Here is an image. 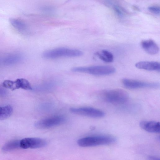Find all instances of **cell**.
I'll return each instance as SVG.
<instances>
[{
    "label": "cell",
    "mask_w": 160,
    "mask_h": 160,
    "mask_svg": "<svg viewBox=\"0 0 160 160\" xmlns=\"http://www.w3.org/2000/svg\"><path fill=\"white\" fill-rule=\"evenodd\" d=\"M100 96L105 101L116 105L123 104L129 99L127 92L119 89L102 91L100 93Z\"/></svg>",
    "instance_id": "obj_1"
},
{
    "label": "cell",
    "mask_w": 160,
    "mask_h": 160,
    "mask_svg": "<svg viewBox=\"0 0 160 160\" xmlns=\"http://www.w3.org/2000/svg\"><path fill=\"white\" fill-rule=\"evenodd\" d=\"M116 140L113 136L107 135L86 137L78 139L77 143L81 147H92L111 144Z\"/></svg>",
    "instance_id": "obj_2"
},
{
    "label": "cell",
    "mask_w": 160,
    "mask_h": 160,
    "mask_svg": "<svg viewBox=\"0 0 160 160\" xmlns=\"http://www.w3.org/2000/svg\"><path fill=\"white\" fill-rule=\"evenodd\" d=\"M71 70L73 72L88 73L95 76H104L114 73L115 68L109 65L92 66L73 67Z\"/></svg>",
    "instance_id": "obj_3"
},
{
    "label": "cell",
    "mask_w": 160,
    "mask_h": 160,
    "mask_svg": "<svg viewBox=\"0 0 160 160\" xmlns=\"http://www.w3.org/2000/svg\"><path fill=\"white\" fill-rule=\"evenodd\" d=\"M82 52L79 50L66 48H59L44 52L43 57L53 59L62 57H76L82 56Z\"/></svg>",
    "instance_id": "obj_4"
},
{
    "label": "cell",
    "mask_w": 160,
    "mask_h": 160,
    "mask_svg": "<svg viewBox=\"0 0 160 160\" xmlns=\"http://www.w3.org/2000/svg\"><path fill=\"white\" fill-rule=\"evenodd\" d=\"M123 85L130 89L143 88H157L159 87L160 84L158 82H148L124 78L122 81Z\"/></svg>",
    "instance_id": "obj_5"
},
{
    "label": "cell",
    "mask_w": 160,
    "mask_h": 160,
    "mask_svg": "<svg viewBox=\"0 0 160 160\" xmlns=\"http://www.w3.org/2000/svg\"><path fill=\"white\" fill-rule=\"evenodd\" d=\"M65 121L64 116L56 115L39 120L35 123V126L39 129H47L62 124Z\"/></svg>",
    "instance_id": "obj_6"
},
{
    "label": "cell",
    "mask_w": 160,
    "mask_h": 160,
    "mask_svg": "<svg viewBox=\"0 0 160 160\" xmlns=\"http://www.w3.org/2000/svg\"><path fill=\"white\" fill-rule=\"evenodd\" d=\"M70 110L75 114L92 118H101L105 115L103 111L90 107L72 108H70Z\"/></svg>",
    "instance_id": "obj_7"
},
{
    "label": "cell",
    "mask_w": 160,
    "mask_h": 160,
    "mask_svg": "<svg viewBox=\"0 0 160 160\" xmlns=\"http://www.w3.org/2000/svg\"><path fill=\"white\" fill-rule=\"evenodd\" d=\"M3 87L14 91L19 88L25 90H31L32 86L27 79L23 78H18L13 81L10 80H5L2 82Z\"/></svg>",
    "instance_id": "obj_8"
},
{
    "label": "cell",
    "mask_w": 160,
    "mask_h": 160,
    "mask_svg": "<svg viewBox=\"0 0 160 160\" xmlns=\"http://www.w3.org/2000/svg\"><path fill=\"white\" fill-rule=\"evenodd\" d=\"M20 147L24 149H35L42 148L47 144L44 139L37 138H27L20 141Z\"/></svg>",
    "instance_id": "obj_9"
},
{
    "label": "cell",
    "mask_w": 160,
    "mask_h": 160,
    "mask_svg": "<svg viewBox=\"0 0 160 160\" xmlns=\"http://www.w3.org/2000/svg\"><path fill=\"white\" fill-rule=\"evenodd\" d=\"M12 27L22 33H26L28 30V26L25 19L21 17L13 18L9 20Z\"/></svg>",
    "instance_id": "obj_10"
},
{
    "label": "cell",
    "mask_w": 160,
    "mask_h": 160,
    "mask_svg": "<svg viewBox=\"0 0 160 160\" xmlns=\"http://www.w3.org/2000/svg\"><path fill=\"white\" fill-rule=\"evenodd\" d=\"M135 66L139 69L147 71L159 72L160 70V64L157 62L140 61L136 63Z\"/></svg>",
    "instance_id": "obj_11"
},
{
    "label": "cell",
    "mask_w": 160,
    "mask_h": 160,
    "mask_svg": "<svg viewBox=\"0 0 160 160\" xmlns=\"http://www.w3.org/2000/svg\"><path fill=\"white\" fill-rule=\"evenodd\" d=\"M139 125L142 128L147 132L151 133H159L160 122L155 121H141Z\"/></svg>",
    "instance_id": "obj_12"
},
{
    "label": "cell",
    "mask_w": 160,
    "mask_h": 160,
    "mask_svg": "<svg viewBox=\"0 0 160 160\" xmlns=\"http://www.w3.org/2000/svg\"><path fill=\"white\" fill-rule=\"evenodd\" d=\"M141 45L144 51L150 54L155 55L159 51L158 46L152 40H143L141 42Z\"/></svg>",
    "instance_id": "obj_13"
},
{
    "label": "cell",
    "mask_w": 160,
    "mask_h": 160,
    "mask_svg": "<svg viewBox=\"0 0 160 160\" xmlns=\"http://www.w3.org/2000/svg\"><path fill=\"white\" fill-rule=\"evenodd\" d=\"M96 55L100 59L105 62H111L113 60L112 54L107 50H102L100 52H97Z\"/></svg>",
    "instance_id": "obj_14"
},
{
    "label": "cell",
    "mask_w": 160,
    "mask_h": 160,
    "mask_svg": "<svg viewBox=\"0 0 160 160\" xmlns=\"http://www.w3.org/2000/svg\"><path fill=\"white\" fill-rule=\"evenodd\" d=\"M13 112L12 107L10 105L0 106V120L6 119L9 117Z\"/></svg>",
    "instance_id": "obj_15"
},
{
    "label": "cell",
    "mask_w": 160,
    "mask_h": 160,
    "mask_svg": "<svg viewBox=\"0 0 160 160\" xmlns=\"http://www.w3.org/2000/svg\"><path fill=\"white\" fill-rule=\"evenodd\" d=\"M19 142L20 141L18 140L10 141L3 146L2 150L5 152H7L18 148H20Z\"/></svg>",
    "instance_id": "obj_16"
},
{
    "label": "cell",
    "mask_w": 160,
    "mask_h": 160,
    "mask_svg": "<svg viewBox=\"0 0 160 160\" xmlns=\"http://www.w3.org/2000/svg\"><path fill=\"white\" fill-rule=\"evenodd\" d=\"M113 8L115 13L120 17H122L125 14V12L123 8L118 5H114Z\"/></svg>",
    "instance_id": "obj_17"
},
{
    "label": "cell",
    "mask_w": 160,
    "mask_h": 160,
    "mask_svg": "<svg viewBox=\"0 0 160 160\" xmlns=\"http://www.w3.org/2000/svg\"><path fill=\"white\" fill-rule=\"evenodd\" d=\"M148 10L151 12L156 15H159L160 7L157 6H150L148 8Z\"/></svg>",
    "instance_id": "obj_18"
},
{
    "label": "cell",
    "mask_w": 160,
    "mask_h": 160,
    "mask_svg": "<svg viewBox=\"0 0 160 160\" xmlns=\"http://www.w3.org/2000/svg\"><path fill=\"white\" fill-rule=\"evenodd\" d=\"M148 159L149 160H159L160 158L153 156H150L148 157Z\"/></svg>",
    "instance_id": "obj_19"
},
{
    "label": "cell",
    "mask_w": 160,
    "mask_h": 160,
    "mask_svg": "<svg viewBox=\"0 0 160 160\" xmlns=\"http://www.w3.org/2000/svg\"><path fill=\"white\" fill-rule=\"evenodd\" d=\"M5 91L3 88L0 87V95H3L5 93Z\"/></svg>",
    "instance_id": "obj_20"
}]
</instances>
